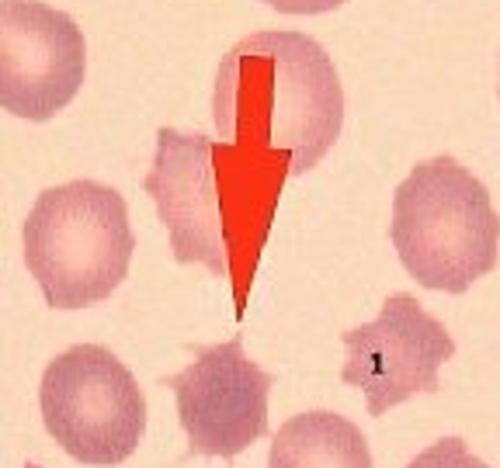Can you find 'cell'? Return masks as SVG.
<instances>
[{
  "label": "cell",
  "instance_id": "cell-1",
  "mask_svg": "<svg viewBox=\"0 0 500 468\" xmlns=\"http://www.w3.org/2000/svg\"><path fill=\"white\" fill-rule=\"evenodd\" d=\"M285 177L275 160L164 125L143 191L160 212L174 261L233 277L244 302V281L257 268Z\"/></svg>",
  "mask_w": 500,
  "mask_h": 468
},
{
  "label": "cell",
  "instance_id": "cell-2",
  "mask_svg": "<svg viewBox=\"0 0 500 468\" xmlns=\"http://www.w3.org/2000/svg\"><path fill=\"white\" fill-rule=\"evenodd\" d=\"M212 121L223 143L299 177L333 150L344 87L327 49L306 32H254L215 70Z\"/></svg>",
  "mask_w": 500,
  "mask_h": 468
},
{
  "label": "cell",
  "instance_id": "cell-3",
  "mask_svg": "<svg viewBox=\"0 0 500 468\" xmlns=\"http://www.w3.org/2000/svg\"><path fill=\"white\" fill-rule=\"evenodd\" d=\"M389 236L417 285L449 295L469 292L500 257L490 191L456 156H431L407 174L393 195Z\"/></svg>",
  "mask_w": 500,
  "mask_h": 468
},
{
  "label": "cell",
  "instance_id": "cell-4",
  "mask_svg": "<svg viewBox=\"0 0 500 468\" xmlns=\"http://www.w3.org/2000/svg\"><path fill=\"white\" fill-rule=\"evenodd\" d=\"M25 264L52 309L105 302L129 274L136 236L125 198L101 181L45 188L25 219Z\"/></svg>",
  "mask_w": 500,
  "mask_h": 468
},
{
  "label": "cell",
  "instance_id": "cell-5",
  "mask_svg": "<svg viewBox=\"0 0 500 468\" xmlns=\"http://www.w3.org/2000/svg\"><path fill=\"white\" fill-rule=\"evenodd\" d=\"M39 410L49 437L81 465H122L146 430L139 382L101 344H77L45 364Z\"/></svg>",
  "mask_w": 500,
  "mask_h": 468
},
{
  "label": "cell",
  "instance_id": "cell-6",
  "mask_svg": "<svg viewBox=\"0 0 500 468\" xmlns=\"http://www.w3.org/2000/svg\"><path fill=\"white\" fill-rule=\"evenodd\" d=\"M340 344V382L365 392L372 417H382L417 392L441 389L438 371L456 354V340L445 323L424 312L410 292L389 295L372 323L344 330Z\"/></svg>",
  "mask_w": 500,
  "mask_h": 468
},
{
  "label": "cell",
  "instance_id": "cell-7",
  "mask_svg": "<svg viewBox=\"0 0 500 468\" xmlns=\"http://www.w3.org/2000/svg\"><path fill=\"white\" fill-rule=\"evenodd\" d=\"M177 399V420L191 455L237 458L268 433V392L275 375L244 354V340L195 347V361L164 378Z\"/></svg>",
  "mask_w": 500,
  "mask_h": 468
},
{
  "label": "cell",
  "instance_id": "cell-8",
  "mask_svg": "<svg viewBox=\"0 0 500 468\" xmlns=\"http://www.w3.org/2000/svg\"><path fill=\"white\" fill-rule=\"evenodd\" d=\"M87 74V42L66 11L0 0V108L28 121L63 112Z\"/></svg>",
  "mask_w": 500,
  "mask_h": 468
},
{
  "label": "cell",
  "instance_id": "cell-9",
  "mask_svg": "<svg viewBox=\"0 0 500 468\" xmlns=\"http://www.w3.org/2000/svg\"><path fill=\"white\" fill-rule=\"evenodd\" d=\"M268 468H372V451L348 417L313 410L278 427Z\"/></svg>",
  "mask_w": 500,
  "mask_h": 468
},
{
  "label": "cell",
  "instance_id": "cell-10",
  "mask_svg": "<svg viewBox=\"0 0 500 468\" xmlns=\"http://www.w3.org/2000/svg\"><path fill=\"white\" fill-rule=\"evenodd\" d=\"M407 468H490L487 462H480L462 437H441L434 441L427 451H420Z\"/></svg>",
  "mask_w": 500,
  "mask_h": 468
},
{
  "label": "cell",
  "instance_id": "cell-11",
  "mask_svg": "<svg viewBox=\"0 0 500 468\" xmlns=\"http://www.w3.org/2000/svg\"><path fill=\"white\" fill-rule=\"evenodd\" d=\"M264 4L282 14H327V11H337L344 0H264Z\"/></svg>",
  "mask_w": 500,
  "mask_h": 468
},
{
  "label": "cell",
  "instance_id": "cell-12",
  "mask_svg": "<svg viewBox=\"0 0 500 468\" xmlns=\"http://www.w3.org/2000/svg\"><path fill=\"white\" fill-rule=\"evenodd\" d=\"M497 98H500V83H497Z\"/></svg>",
  "mask_w": 500,
  "mask_h": 468
}]
</instances>
